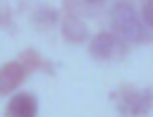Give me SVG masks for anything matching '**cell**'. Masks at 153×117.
Masks as SVG:
<instances>
[{
    "instance_id": "1",
    "label": "cell",
    "mask_w": 153,
    "mask_h": 117,
    "mask_svg": "<svg viewBox=\"0 0 153 117\" xmlns=\"http://www.w3.org/2000/svg\"><path fill=\"white\" fill-rule=\"evenodd\" d=\"M110 24H112V33L120 36L124 43H143V41H148V29H146L143 19L139 17L136 7L129 0L115 2V7L110 10Z\"/></svg>"
},
{
    "instance_id": "2",
    "label": "cell",
    "mask_w": 153,
    "mask_h": 117,
    "mask_svg": "<svg viewBox=\"0 0 153 117\" xmlns=\"http://www.w3.org/2000/svg\"><path fill=\"white\" fill-rule=\"evenodd\" d=\"M117 110L124 117H146L153 107V91L151 88H131L124 86L117 91Z\"/></svg>"
},
{
    "instance_id": "3",
    "label": "cell",
    "mask_w": 153,
    "mask_h": 117,
    "mask_svg": "<svg viewBox=\"0 0 153 117\" xmlns=\"http://www.w3.org/2000/svg\"><path fill=\"white\" fill-rule=\"evenodd\" d=\"M38 64V57L33 55V60H26V55L17 57V60H10L7 64L0 67V93H12L31 72L33 67Z\"/></svg>"
},
{
    "instance_id": "4",
    "label": "cell",
    "mask_w": 153,
    "mask_h": 117,
    "mask_svg": "<svg viewBox=\"0 0 153 117\" xmlns=\"http://www.w3.org/2000/svg\"><path fill=\"white\" fill-rule=\"evenodd\" d=\"M88 53L96 60H117V57L127 55V43L120 36H115L112 31H103V33H96L91 38Z\"/></svg>"
},
{
    "instance_id": "5",
    "label": "cell",
    "mask_w": 153,
    "mask_h": 117,
    "mask_svg": "<svg viewBox=\"0 0 153 117\" xmlns=\"http://www.w3.org/2000/svg\"><path fill=\"white\" fill-rule=\"evenodd\" d=\"M36 115H38V100L31 93H17L5 107V117H36Z\"/></svg>"
},
{
    "instance_id": "6",
    "label": "cell",
    "mask_w": 153,
    "mask_h": 117,
    "mask_svg": "<svg viewBox=\"0 0 153 117\" xmlns=\"http://www.w3.org/2000/svg\"><path fill=\"white\" fill-rule=\"evenodd\" d=\"M62 33H65L69 41H86V38H88L86 24H84L79 17H74V14H67V17H65V21H62Z\"/></svg>"
},
{
    "instance_id": "7",
    "label": "cell",
    "mask_w": 153,
    "mask_h": 117,
    "mask_svg": "<svg viewBox=\"0 0 153 117\" xmlns=\"http://www.w3.org/2000/svg\"><path fill=\"white\" fill-rule=\"evenodd\" d=\"M143 24L153 31V0H146V5H143Z\"/></svg>"
},
{
    "instance_id": "8",
    "label": "cell",
    "mask_w": 153,
    "mask_h": 117,
    "mask_svg": "<svg viewBox=\"0 0 153 117\" xmlns=\"http://www.w3.org/2000/svg\"><path fill=\"white\" fill-rule=\"evenodd\" d=\"M81 2H88V5H98V2H103V0H81Z\"/></svg>"
},
{
    "instance_id": "9",
    "label": "cell",
    "mask_w": 153,
    "mask_h": 117,
    "mask_svg": "<svg viewBox=\"0 0 153 117\" xmlns=\"http://www.w3.org/2000/svg\"><path fill=\"white\" fill-rule=\"evenodd\" d=\"M0 19H2V10H0Z\"/></svg>"
}]
</instances>
